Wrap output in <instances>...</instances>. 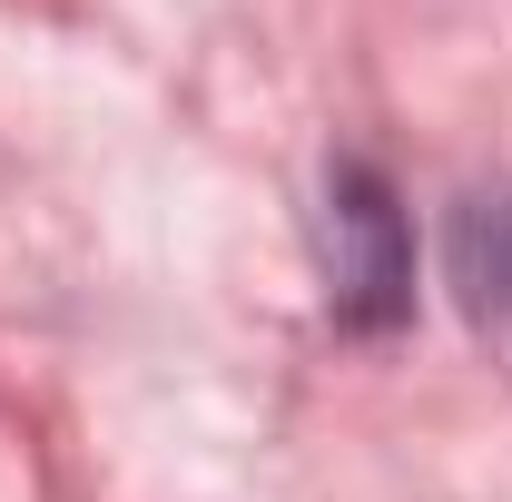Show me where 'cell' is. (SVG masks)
Listing matches in <instances>:
<instances>
[{
	"label": "cell",
	"mask_w": 512,
	"mask_h": 502,
	"mask_svg": "<svg viewBox=\"0 0 512 502\" xmlns=\"http://www.w3.org/2000/svg\"><path fill=\"white\" fill-rule=\"evenodd\" d=\"M335 227L355 237V247L335 256V306L355 315V325H375L394 306V286H404V247H394V207L365 168H335Z\"/></svg>",
	"instance_id": "cell-1"
}]
</instances>
